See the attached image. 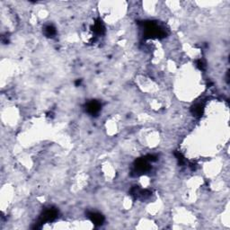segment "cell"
Masks as SVG:
<instances>
[{"instance_id": "obj_1", "label": "cell", "mask_w": 230, "mask_h": 230, "mask_svg": "<svg viewBox=\"0 0 230 230\" xmlns=\"http://www.w3.org/2000/svg\"><path fill=\"white\" fill-rule=\"evenodd\" d=\"M100 109H101V104L98 102H95V101L89 102L86 106L87 112L91 114H96L100 111Z\"/></svg>"}, {"instance_id": "obj_2", "label": "cell", "mask_w": 230, "mask_h": 230, "mask_svg": "<svg viewBox=\"0 0 230 230\" xmlns=\"http://www.w3.org/2000/svg\"><path fill=\"white\" fill-rule=\"evenodd\" d=\"M45 34L48 37H53L56 34V29L52 25H48L45 28Z\"/></svg>"}, {"instance_id": "obj_3", "label": "cell", "mask_w": 230, "mask_h": 230, "mask_svg": "<svg viewBox=\"0 0 230 230\" xmlns=\"http://www.w3.org/2000/svg\"><path fill=\"white\" fill-rule=\"evenodd\" d=\"M91 218H92L94 223H96V224H102V222L103 220L102 215H100V214H95V213H94V214L91 215Z\"/></svg>"}]
</instances>
